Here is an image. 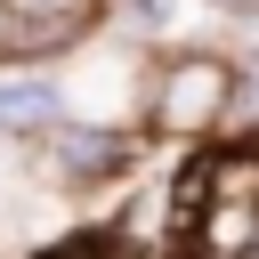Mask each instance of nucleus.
<instances>
[{
  "instance_id": "nucleus-5",
  "label": "nucleus",
  "mask_w": 259,
  "mask_h": 259,
  "mask_svg": "<svg viewBox=\"0 0 259 259\" xmlns=\"http://www.w3.org/2000/svg\"><path fill=\"white\" fill-rule=\"evenodd\" d=\"M49 259H130V243H113V235H81V243H65V251H49Z\"/></svg>"
},
{
  "instance_id": "nucleus-1",
  "label": "nucleus",
  "mask_w": 259,
  "mask_h": 259,
  "mask_svg": "<svg viewBox=\"0 0 259 259\" xmlns=\"http://www.w3.org/2000/svg\"><path fill=\"white\" fill-rule=\"evenodd\" d=\"M178 227L194 235L202 259H243V243L259 235V162L219 154L202 170L178 178Z\"/></svg>"
},
{
  "instance_id": "nucleus-2",
  "label": "nucleus",
  "mask_w": 259,
  "mask_h": 259,
  "mask_svg": "<svg viewBox=\"0 0 259 259\" xmlns=\"http://www.w3.org/2000/svg\"><path fill=\"white\" fill-rule=\"evenodd\" d=\"M219 105H227V65H210V57L170 65V89H162V130H170V138L219 121Z\"/></svg>"
},
{
  "instance_id": "nucleus-4",
  "label": "nucleus",
  "mask_w": 259,
  "mask_h": 259,
  "mask_svg": "<svg viewBox=\"0 0 259 259\" xmlns=\"http://www.w3.org/2000/svg\"><path fill=\"white\" fill-rule=\"evenodd\" d=\"M121 154H130V146H121V138H105V130H81L73 146H57V162H65L73 178H97V170H113Z\"/></svg>"
},
{
  "instance_id": "nucleus-3",
  "label": "nucleus",
  "mask_w": 259,
  "mask_h": 259,
  "mask_svg": "<svg viewBox=\"0 0 259 259\" xmlns=\"http://www.w3.org/2000/svg\"><path fill=\"white\" fill-rule=\"evenodd\" d=\"M65 113V97L49 81H0V130H49Z\"/></svg>"
},
{
  "instance_id": "nucleus-6",
  "label": "nucleus",
  "mask_w": 259,
  "mask_h": 259,
  "mask_svg": "<svg viewBox=\"0 0 259 259\" xmlns=\"http://www.w3.org/2000/svg\"><path fill=\"white\" fill-rule=\"evenodd\" d=\"M121 16H130V24H146V32H154V24H162V16H170V8H162V0H121Z\"/></svg>"
},
{
  "instance_id": "nucleus-8",
  "label": "nucleus",
  "mask_w": 259,
  "mask_h": 259,
  "mask_svg": "<svg viewBox=\"0 0 259 259\" xmlns=\"http://www.w3.org/2000/svg\"><path fill=\"white\" fill-rule=\"evenodd\" d=\"M219 8H227V16H259V0H219Z\"/></svg>"
},
{
  "instance_id": "nucleus-7",
  "label": "nucleus",
  "mask_w": 259,
  "mask_h": 259,
  "mask_svg": "<svg viewBox=\"0 0 259 259\" xmlns=\"http://www.w3.org/2000/svg\"><path fill=\"white\" fill-rule=\"evenodd\" d=\"M8 8H16V16H73L81 0H8Z\"/></svg>"
}]
</instances>
